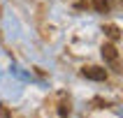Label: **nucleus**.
Masks as SVG:
<instances>
[{
	"label": "nucleus",
	"mask_w": 123,
	"mask_h": 118,
	"mask_svg": "<svg viewBox=\"0 0 123 118\" xmlns=\"http://www.w3.org/2000/svg\"><path fill=\"white\" fill-rule=\"evenodd\" d=\"M81 74L86 76V79H93V81H105V79H107V69L91 65V67H84L81 69Z\"/></svg>",
	"instance_id": "1"
},
{
	"label": "nucleus",
	"mask_w": 123,
	"mask_h": 118,
	"mask_svg": "<svg viewBox=\"0 0 123 118\" xmlns=\"http://www.w3.org/2000/svg\"><path fill=\"white\" fill-rule=\"evenodd\" d=\"M102 58L109 62L111 67H118V51H116L114 44H105L102 46Z\"/></svg>",
	"instance_id": "2"
},
{
	"label": "nucleus",
	"mask_w": 123,
	"mask_h": 118,
	"mask_svg": "<svg viewBox=\"0 0 123 118\" xmlns=\"http://www.w3.org/2000/svg\"><path fill=\"white\" fill-rule=\"evenodd\" d=\"M93 7L98 12H109L111 9V0H93Z\"/></svg>",
	"instance_id": "3"
},
{
	"label": "nucleus",
	"mask_w": 123,
	"mask_h": 118,
	"mask_svg": "<svg viewBox=\"0 0 123 118\" xmlns=\"http://www.w3.org/2000/svg\"><path fill=\"white\" fill-rule=\"evenodd\" d=\"M105 30H107V35H109V39H114V42L118 39V28L116 26H107Z\"/></svg>",
	"instance_id": "4"
}]
</instances>
